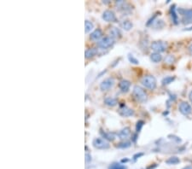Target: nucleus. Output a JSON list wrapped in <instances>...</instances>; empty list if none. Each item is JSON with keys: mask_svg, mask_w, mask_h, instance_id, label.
Instances as JSON below:
<instances>
[{"mask_svg": "<svg viewBox=\"0 0 192 169\" xmlns=\"http://www.w3.org/2000/svg\"><path fill=\"white\" fill-rule=\"evenodd\" d=\"M141 83L143 86L149 90H154L156 87V79L153 75H146L141 79Z\"/></svg>", "mask_w": 192, "mask_h": 169, "instance_id": "obj_1", "label": "nucleus"}, {"mask_svg": "<svg viewBox=\"0 0 192 169\" xmlns=\"http://www.w3.org/2000/svg\"><path fill=\"white\" fill-rule=\"evenodd\" d=\"M132 95L135 97V99L140 103H144L147 100V94L145 91L140 86H134Z\"/></svg>", "mask_w": 192, "mask_h": 169, "instance_id": "obj_2", "label": "nucleus"}, {"mask_svg": "<svg viewBox=\"0 0 192 169\" xmlns=\"http://www.w3.org/2000/svg\"><path fill=\"white\" fill-rule=\"evenodd\" d=\"M92 145L95 148L98 149H107L109 148V142H107L104 138H96L92 142Z\"/></svg>", "mask_w": 192, "mask_h": 169, "instance_id": "obj_3", "label": "nucleus"}, {"mask_svg": "<svg viewBox=\"0 0 192 169\" xmlns=\"http://www.w3.org/2000/svg\"><path fill=\"white\" fill-rule=\"evenodd\" d=\"M114 39L111 37H104L97 43V46L101 49H108L113 46Z\"/></svg>", "mask_w": 192, "mask_h": 169, "instance_id": "obj_4", "label": "nucleus"}, {"mask_svg": "<svg viewBox=\"0 0 192 169\" xmlns=\"http://www.w3.org/2000/svg\"><path fill=\"white\" fill-rule=\"evenodd\" d=\"M167 48V43L162 41H154L151 44V49L154 50L156 53L164 52Z\"/></svg>", "mask_w": 192, "mask_h": 169, "instance_id": "obj_5", "label": "nucleus"}, {"mask_svg": "<svg viewBox=\"0 0 192 169\" xmlns=\"http://www.w3.org/2000/svg\"><path fill=\"white\" fill-rule=\"evenodd\" d=\"M180 113L184 116H187L192 113V108L187 102H182L179 106Z\"/></svg>", "mask_w": 192, "mask_h": 169, "instance_id": "obj_6", "label": "nucleus"}, {"mask_svg": "<svg viewBox=\"0 0 192 169\" xmlns=\"http://www.w3.org/2000/svg\"><path fill=\"white\" fill-rule=\"evenodd\" d=\"M179 12L183 16L184 23H192V9H179Z\"/></svg>", "mask_w": 192, "mask_h": 169, "instance_id": "obj_7", "label": "nucleus"}, {"mask_svg": "<svg viewBox=\"0 0 192 169\" xmlns=\"http://www.w3.org/2000/svg\"><path fill=\"white\" fill-rule=\"evenodd\" d=\"M114 85V79L113 78H108L101 83L100 88L102 91H109Z\"/></svg>", "mask_w": 192, "mask_h": 169, "instance_id": "obj_8", "label": "nucleus"}, {"mask_svg": "<svg viewBox=\"0 0 192 169\" xmlns=\"http://www.w3.org/2000/svg\"><path fill=\"white\" fill-rule=\"evenodd\" d=\"M103 19L105 21H108V22H114L116 21V17L114 15V13L111 10H105L104 12L103 13Z\"/></svg>", "mask_w": 192, "mask_h": 169, "instance_id": "obj_9", "label": "nucleus"}, {"mask_svg": "<svg viewBox=\"0 0 192 169\" xmlns=\"http://www.w3.org/2000/svg\"><path fill=\"white\" fill-rule=\"evenodd\" d=\"M119 113H120L121 116H124V117H129V116H132L134 115V111L132 108L126 107V106H124V105L121 106L120 110H119Z\"/></svg>", "mask_w": 192, "mask_h": 169, "instance_id": "obj_10", "label": "nucleus"}, {"mask_svg": "<svg viewBox=\"0 0 192 169\" xmlns=\"http://www.w3.org/2000/svg\"><path fill=\"white\" fill-rule=\"evenodd\" d=\"M103 36V32H102V30L100 29H96V30H94L92 33H91V35H90V39L93 40V41H97V40H99Z\"/></svg>", "mask_w": 192, "mask_h": 169, "instance_id": "obj_11", "label": "nucleus"}, {"mask_svg": "<svg viewBox=\"0 0 192 169\" xmlns=\"http://www.w3.org/2000/svg\"><path fill=\"white\" fill-rule=\"evenodd\" d=\"M130 86H131V82L128 80H125V79L121 80L119 84V87H120V89L122 92H127L129 91Z\"/></svg>", "mask_w": 192, "mask_h": 169, "instance_id": "obj_12", "label": "nucleus"}, {"mask_svg": "<svg viewBox=\"0 0 192 169\" xmlns=\"http://www.w3.org/2000/svg\"><path fill=\"white\" fill-rule=\"evenodd\" d=\"M131 134V130H130L129 127H125L124 129H122L121 131H120V132L118 133V137L121 138V139H125L127 138L129 135Z\"/></svg>", "mask_w": 192, "mask_h": 169, "instance_id": "obj_13", "label": "nucleus"}, {"mask_svg": "<svg viewBox=\"0 0 192 169\" xmlns=\"http://www.w3.org/2000/svg\"><path fill=\"white\" fill-rule=\"evenodd\" d=\"M109 34H110V37L113 38V39H117V38L121 37V31L117 28H112L109 30Z\"/></svg>", "mask_w": 192, "mask_h": 169, "instance_id": "obj_14", "label": "nucleus"}, {"mask_svg": "<svg viewBox=\"0 0 192 169\" xmlns=\"http://www.w3.org/2000/svg\"><path fill=\"white\" fill-rule=\"evenodd\" d=\"M104 103L108 106H110V107H114L115 106L117 103H118V100L116 98H114V97H106L104 99Z\"/></svg>", "mask_w": 192, "mask_h": 169, "instance_id": "obj_15", "label": "nucleus"}, {"mask_svg": "<svg viewBox=\"0 0 192 169\" xmlns=\"http://www.w3.org/2000/svg\"><path fill=\"white\" fill-rule=\"evenodd\" d=\"M101 134L104 138V139H107V140L114 141L115 139V135L111 132H105L103 131H101Z\"/></svg>", "mask_w": 192, "mask_h": 169, "instance_id": "obj_16", "label": "nucleus"}, {"mask_svg": "<svg viewBox=\"0 0 192 169\" xmlns=\"http://www.w3.org/2000/svg\"><path fill=\"white\" fill-rule=\"evenodd\" d=\"M96 54H97V50L95 49V48H91V49H88L87 50H85V58H92L93 57H95Z\"/></svg>", "mask_w": 192, "mask_h": 169, "instance_id": "obj_17", "label": "nucleus"}, {"mask_svg": "<svg viewBox=\"0 0 192 169\" xmlns=\"http://www.w3.org/2000/svg\"><path fill=\"white\" fill-rule=\"evenodd\" d=\"M171 16L172 18L173 23L174 24H178L179 23V17H178V15L176 14L175 5H172L171 7Z\"/></svg>", "mask_w": 192, "mask_h": 169, "instance_id": "obj_18", "label": "nucleus"}, {"mask_svg": "<svg viewBox=\"0 0 192 169\" xmlns=\"http://www.w3.org/2000/svg\"><path fill=\"white\" fill-rule=\"evenodd\" d=\"M150 59L152 62H160L161 60H162V56L160 53H152L150 55Z\"/></svg>", "mask_w": 192, "mask_h": 169, "instance_id": "obj_19", "label": "nucleus"}, {"mask_svg": "<svg viewBox=\"0 0 192 169\" xmlns=\"http://www.w3.org/2000/svg\"><path fill=\"white\" fill-rule=\"evenodd\" d=\"M121 27H122V28L124 29V30H125V31H129V30H131V29L132 28L133 25L132 23V21L126 20V21H122Z\"/></svg>", "mask_w": 192, "mask_h": 169, "instance_id": "obj_20", "label": "nucleus"}, {"mask_svg": "<svg viewBox=\"0 0 192 169\" xmlns=\"http://www.w3.org/2000/svg\"><path fill=\"white\" fill-rule=\"evenodd\" d=\"M179 162H180L179 159L176 156L170 157V158H168L167 161H166V163L168 164V165H176V164H178V163H179Z\"/></svg>", "mask_w": 192, "mask_h": 169, "instance_id": "obj_21", "label": "nucleus"}, {"mask_svg": "<svg viewBox=\"0 0 192 169\" xmlns=\"http://www.w3.org/2000/svg\"><path fill=\"white\" fill-rule=\"evenodd\" d=\"M109 169H126V167L123 164H121V163L114 162V163L109 166Z\"/></svg>", "mask_w": 192, "mask_h": 169, "instance_id": "obj_22", "label": "nucleus"}, {"mask_svg": "<svg viewBox=\"0 0 192 169\" xmlns=\"http://www.w3.org/2000/svg\"><path fill=\"white\" fill-rule=\"evenodd\" d=\"M85 33L91 32L92 29H93V28H94V26H93V24H92V21H85Z\"/></svg>", "mask_w": 192, "mask_h": 169, "instance_id": "obj_23", "label": "nucleus"}, {"mask_svg": "<svg viewBox=\"0 0 192 169\" xmlns=\"http://www.w3.org/2000/svg\"><path fill=\"white\" fill-rule=\"evenodd\" d=\"M174 79H175V77H172V76H167V77H166V78L163 79L161 83H162L163 86H166V85H168V84H170V83L172 82Z\"/></svg>", "mask_w": 192, "mask_h": 169, "instance_id": "obj_24", "label": "nucleus"}, {"mask_svg": "<svg viewBox=\"0 0 192 169\" xmlns=\"http://www.w3.org/2000/svg\"><path fill=\"white\" fill-rule=\"evenodd\" d=\"M131 145H132V143H131V142H128V141H126V142H123V143L119 144L116 147L119 149H126L129 148Z\"/></svg>", "mask_w": 192, "mask_h": 169, "instance_id": "obj_25", "label": "nucleus"}, {"mask_svg": "<svg viewBox=\"0 0 192 169\" xmlns=\"http://www.w3.org/2000/svg\"><path fill=\"white\" fill-rule=\"evenodd\" d=\"M174 62H175V57L173 56H172V55H169V56H167V57L165 58V62L167 63V64H172Z\"/></svg>", "mask_w": 192, "mask_h": 169, "instance_id": "obj_26", "label": "nucleus"}, {"mask_svg": "<svg viewBox=\"0 0 192 169\" xmlns=\"http://www.w3.org/2000/svg\"><path fill=\"white\" fill-rule=\"evenodd\" d=\"M143 124H144V122L143 120H138V122H137V125H136V131H137V132H139L141 131Z\"/></svg>", "mask_w": 192, "mask_h": 169, "instance_id": "obj_27", "label": "nucleus"}, {"mask_svg": "<svg viewBox=\"0 0 192 169\" xmlns=\"http://www.w3.org/2000/svg\"><path fill=\"white\" fill-rule=\"evenodd\" d=\"M128 59H129L130 62H132V63H133V64H138V63H139L138 59H136V58L134 57L132 55H131V54L128 55Z\"/></svg>", "mask_w": 192, "mask_h": 169, "instance_id": "obj_28", "label": "nucleus"}, {"mask_svg": "<svg viewBox=\"0 0 192 169\" xmlns=\"http://www.w3.org/2000/svg\"><path fill=\"white\" fill-rule=\"evenodd\" d=\"M143 156V153H139V154H136L135 156H133V159H134V161H136L138 158H139L140 156Z\"/></svg>", "mask_w": 192, "mask_h": 169, "instance_id": "obj_29", "label": "nucleus"}, {"mask_svg": "<svg viewBox=\"0 0 192 169\" xmlns=\"http://www.w3.org/2000/svg\"><path fill=\"white\" fill-rule=\"evenodd\" d=\"M85 157H86V159H85L86 162H88V161L92 160V157H91V156H90L89 154H86V155H85Z\"/></svg>", "mask_w": 192, "mask_h": 169, "instance_id": "obj_30", "label": "nucleus"}, {"mask_svg": "<svg viewBox=\"0 0 192 169\" xmlns=\"http://www.w3.org/2000/svg\"><path fill=\"white\" fill-rule=\"evenodd\" d=\"M189 99H190V103H192V91L190 92V94H189Z\"/></svg>", "mask_w": 192, "mask_h": 169, "instance_id": "obj_31", "label": "nucleus"}, {"mask_svg": "<svg viewBox=\"0 0 192 169\" xmlns=\"http://www.w3.org/2000/svg\"><path fill=\"white\" fill-rule=\"evenodd\" d=\"M188 49H189V51H190V53L192 55V44H191V45H190V46H189Z\"/></svg>", "mask_w": 192, "mask_h": 169, "instance_id": "obj_32", "label": "nucleus"}, {"mask_svg": "<svg viewBox=\"0 0 192 169\" xmlns=\"http://www.w3.org/2000/svg\"><path fill=\"white\" fill-rule=\"evenodd\" d=\"M183 169H192V166H187V167H185Z\"/></svg>", "mask_w": 192, "mask_h": 169, "instance_id": "obj_33", "label": "nucleus"}, {"mask_svg": "<svg viewBox=\"0 0 192 169\" xmlns=\"http://www.w3.org/2000/svg\"><path fill=\"white\" fill-rule=\"evenodd\" d=\"M190 30H192V28H190L188 29V31H190Z\"/></svg>", "mask_w": 192, "mask_h": 169, "instance_id": "obj_34", "label": "nucleus"}]
</instances>
